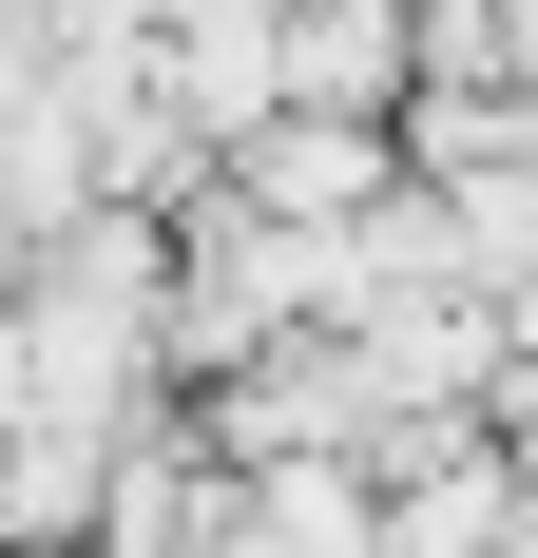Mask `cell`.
Segmentation results:
<instances>
[{
  "instance_id": "obj_2",
  "label": "cell",
  "mask_w": 538,
  "mask_h": 558,
  "mask_svg": "<svg viewBox=\"0 0 538 558\" xmlns=\"http://www.w3.org/2000/svg\"><path fill=\"white\" fill-rule=\"evenodd\" d=\"M231 558H384V501L346 482V462H250V520H231Z\"/></svg>"
},
{
  "instance_id": "obj_1",
  "label": "cell",
  "mask_w": 538,
  "mask_h": 558,
  "mask_svg": "<svg viewBox=\"0 0 538 558\" xmlns=\"http://www.w3.org/2000/svg\"><path fill=\"white\" fill-rule=\"evenodd\" d=\"M231 213H269V231L384 213V116H250L231 135Z\"/></svg>"
}]
</instances>
